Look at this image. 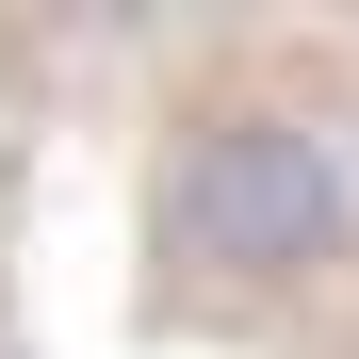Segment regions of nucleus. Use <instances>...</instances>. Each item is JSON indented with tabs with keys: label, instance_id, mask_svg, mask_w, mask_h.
I'll use <instances>...</instances> for the list:
<instances>
[{
	"label": "nucleus",
	"instance_id": "f257e3e1",
	"mask_svg": "<svg viewBox=\"0 0 359 359\" xmlns=\"http://www.w3.org/2000/svg\"><path fill=\"white\" fill-rule=\"evenodd\" d=\"M163 245L196 278H311L343 262V163L311 114H196L163 163Z\"/></svg>",
	"mask_w": 359,
	"mask_h": 359
}]
</instances>
